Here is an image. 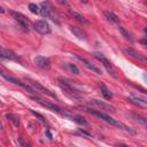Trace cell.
<instances>
[{
	"label": "cell",
	"instance_id": "8fae6325",
	"mask_svg": "<svg viewBox=\"0 0 147 147\" xmlns=\"http://www.w3.org/2000/svg\"><path fill=\"white\" fill-rule=\"evenodd\" d=\"M34 64L40 68V69H44V70H48L51 68V61L48 57L46 56H42V55H37L34 57Z\"/></svg>",
	"mask_w": 147,
	"mask_h": 147
},
{
	"label": "cell",
	"instance_id": "6da1fadb",
	"mask_svg": "<svg viewBox=\"0 0 147 147\" xmlns=\"http://www.w3.org/2000/svg\"><path fill=\"white\" fill-rule=\"evenodd\" d=\"M83 109H84L85 111H87V113L92 114L93 116H95V117H98V118H100V119L105 121L106 123H108V124H110V125H113V126H116V127H119V129L124 130L125 132H127V133H130V134H134V133H136V131H134V130H132L130 126L125 125L124 123H122V122H119V121H117V119L113 118L111 116H109V115H107V114H105V113H102V111L93 110V109H91V108H86V107H83Z\"/></svg>",
	"mask_w": 147,
	"mask_h": 147
},
{
	"label": "cell",
	"instance_id": "ffe728a7",
	"mask_svg": "<svg viewBox=\"0 0 147 147\" xmlns=\"http://www.w3.org/2000/svg\"><path fill=\"white\" fill-rule=\"evenodd\" d=\"M63 68H65L70 74H74V75H79V69L72 64V63H64L63 64Z\"/></svg>",
	"mask_w": 147,
	"mask_h": 147
},
{
	"label": "cell",
	"instance_id": "484cf974",
	"mask_svg": "<svg viewBox=\"0 0 147 147\" xmlns=\"http://www.w3.org/2000/svg\"><path fill=\"white\" fill-rule=\"evenodd\" d=\"M77 133H79V134H82V136H85V137H87V138H92V136H91L90 133H87V132H85V131H83V130H78Z\"/></svg>",
	"mask_w": 147,
	"mask_h": 147
},
{
	"label": "cell",
	"instance_id": "83f0119b",
	"mask_svg": "<svg viewBox=\"0 0 147 147\" xmlns=\"http://www.w3.org/2000/svg\"><path fill=\"white\" fill-rule=\"evenodd\" d=\"M139 42H140V44H141L142 46H146V40H145V39H142V40H140Z\"/></svg>",
	"mask_w": 147,
	"mask_h": 147
},
{
	"label": "cell",
	"instance_id": "44dd1931",
	"mask_svg": "<svg viewBox=\"0 0 147 147\" xmlns=\"http://www.w3.org/2000/svg\"><path fill=\"white\" fill-rule=\"evenodd\" d=\"M118 31L121 32V34H122L126 40H129L130 42H133V38H132V36H131V33H130L126 29H124L123 26H118Z\"/></svg>",
	"mask_w": 147,
	"mask_h": 147
},
{
	"label": "cell",
	"instance_id": "5bb4252c",
	"mask_svg": "<svg viewBox=\"0 0 147 147\" xmlns=\"http://www.w3.org/2000/svg\"><path fill=\"white\" fill-rule=\"evenodd\" d=\"M0 60H14V61H20V57H18L14 52L0 47Z\"/></svg>",
	"mask_w": 147,
	"mask_h": 147
},
{
	"label": "cell",
	"instance_id": "f1b7e54d",
	"mask_svg": "<svg viewBox=\"0 0 147 147\" xmlns=\"http://www.w3.org/2000/svg\"><path fill=\"white\" fill-rule=\"evenodd\" d=\"M3 72H6V70H5L3 68H1V67H0V76H1V75H2Z\"/></svg>",
	"mask_w": 147,
	"mask_h": 147
},
{
	"label": "cell",
	"instance_id": "cb8c5ba5",
	"mask_svg": "<svg viewBox=\"0 0 147 147\" xmlns=\"http://www.w3.org/2000/svg\"><path fill=\"white\" fill-rule=\"evenodd\" d=\"M30 111H31V113H32V114H33V115H34V116H36V117H37L41 123H44V124H47V123H48V122H47V119L45 118V116H42L41 114H39V113L34 111L33 109H30Z\"/></svg>",
	"mask_w": 147,
	"mask_h": 147
},
{
	"label": "cell",
	"instance_id": "5b68a950",
	"mask_svg": "<svg viewBox=\"0 0 147 147\" xmlns=\"http://www.w3.org/2000/svg\"><path fill=\"white\" fill-rule=\"evenodd\" d=\"M10 15H11V17L22 26V29L24 30V31H28L29 32V30H30V28H31V22H30V20L26 17V16H24L22 13H18V11H10Z\"/></svg>",
	"mask_w": 147,
	"mask_h": 147
},
{
	"label": "cell",
	"instance_id": "277c9868",
	"mask_svg": "<svg viewBox=\"0 0 147 147\" xmlns=\"http://www.w3.org/2000/svg\"><path fill=\"white\" fill-rule=\"evenodd\" d=\"M93 56L96 59V60H99L100 62H101V64L105 67V69L108 71V74L109 75H111L114 78H117V75H116V70L114 69V67H113V64H111V62L103 55V54H101V53H99V52H94L93 53Z\"/></svg>",
	"mask_w": 147,
	"mask_h": 147
},
{
	"label": "cell",
	"instance_id": "52a82bcc",
	"mask_svg": "<svg viewBox=\"0 0 147 147\" xmlns=\"http://www.w3.org/2000/svg\"><path fill=\"white\" fill-rule=\"evenodd\" d=\"M32 99H34V100H36L37 102H39L41 106L48 108L49 110H52V111H54V113H57V114H61V115H62V113H63V109H62L61 107H59L57 105H55V103H53V102H51V101H45V100H42L41 98H39L38 95H32Z\"/></svg>",
	"mask_w": 147,
	"mask_h": 147
},
{
	"label": "cell",
	"instance_id": "2e32d148",
	"mask_svg": "<svg viewBox=\"0 0 147 147\" xmlns=\"http://www.w3.org/2000/svg\"><path fill=\"white\" fill-rule=\"evenodd\" d=\"M69 29H70V31L74 33V36L75 37H77L78 39H80V40H86L87 39V36H86V33L80 29V28H78V26H69Z\"/></svg>",
	"mask_w": 147,
	"mask_h": 147
},
{
	"label": "cell",
	"instance_id": "7c38bea8",
	"mask_svg": "<svg viewBox=\"0 0 147 147\" xmlns=\"http://www.w3.org/2000/svg\"><path fill=\"white\" fill-rule=\"evenodd\" d=\"M62 116H65L68 118H70L71 121L76 122L77 124L79 125H83V126H88V122L83 117V116H79V115H75V114H71L69 111H63L62 113Z\"/></svg>",
	"mask_w": 147,
	"mask_h": 147
},
{
	"label": "cell",
	"instance_id": "f546056e",
	"mask_svg": "<svg viewBox=\"0 0 147 147\" xmlns=\"http://www.w3.org/2000/svg\"><path fill=\"white\" fill-rule=\"evenodd\" d=\"M3 13H5V9H3V8L0 6V14H3Z\"/></svg>",
	"mask_w": 147,
	"mask_h": 147
},
{
	"label": "cell",
	"instance_id": "9c48e42d",
	"mask_svg": "<svg viewBox=\"0 0 147 147\" xmlns=\"http://www.w3.org/2000/svg\"><path fill=\"white\" fill-rule=\"evenodd\" d=\"M34 30L37 32H39L40 34H48L51 33V25L48 24V22L44 21V20H39L34 23Z\"/></svg>",
	"mask_w": 147,
	"mask_h": 147
},
{
	"label": "cell",
	"instance_id": "9a60e30c",
	"mask_svg": "<svg viewBox=\"0 0 147 147\" xmlns=\"http://www.w3.org/2000/svg\"><path fill=\"white\" fill-rule=\"evenodd\" d=\"M127 100H129L130 102H132L133 105H136V106H138V107L142 108V109L147 108V100H146L145 98H140V96L130 95V96L127 98Z\"/></svg>",
	"mask_w": 147,
	"mask_h": 147
},
{
	"label": "cell",
	"instance_id": "7402d4cb",
	"mask_svg": "<svg viewBox=\"0 0 147 147\" xmlns=\"http://www.w3.org/2000/svg\"><path fill=\"white\" fill-rule=\"evenodd\" d=\"M130 116L134 119V121H137V122H139L140 124H142V125H146V123H147V121H146V118L144 117V116H141V115H138V114H130Z\"/></svg>",
	"mask_w": 147,
	"mask_h": 147
},
{
	"label": "cell",
	"instance_id": "d6986e66",
	"mask_svg": "<svg viewBox=\"0 0 147 147\" xmlns=\"http://www.w3.org/2000/svg\"><path fill=\"white\" fill-rule=\"evenodd\" d=\"M99 87H100V91H101V94L103 95L105 99L107 100H110L113 98V93L110 92V90L105 85V84H99Z\"/></svg>",
	"mask_w": 147,
	"mask_h": 147
},
{
	"label": "cell",
	"instance_id": "30bf717a",
	"mask_svg": "<svg viewBox=\"0 0 147 147\" xmlns=\"http://www.w3.org/2000/svg\"><path fill=\"white\" fill-rule=\"evenodd\" d=\"M123 52H124L127 56H130V57H133V59H136V60H138V61H141V62H144V63L147 62V59H146V56H145L144 54H141L140 52H138V51H136V49H133V48H131V47H125V48H123Z\"/></svg>",
	"mask_w": 147,
	"mask_h": 147
},
{
	"label": "cell",
	"instance_id": "ba28073f",
	"mask_svg": "<svg viewBox=\"0 0 147 147\" xmlns=\"http://www.w3.org/2000/svg\"><path fill=\"white\" fill-rule=\"evenodd\" d=\"M87 102L90 105H92V106H95V107L101 108L102 110H107V111H110V113H115L116 111V108L114 106H111L110 103H108L106 101H101L99 99H90Z\"/></svg>",
	"mask_w": 147,
	"mask_h": 147
},
{
	"label": "cell",
	"instance_id": "7a4b0ae2",
	"mask_svg": "<svg viewBox=\"0 0 147 147\" xmlns=\"http://www.w3.org/2000/svg\"><path fill=\"white\" fill-rule=\"evenodd\" d=\"M40 14H41V16L52 20L56 24H60L59 15H57V13L55 11V9L53 8V6L49 2H47V1L41 2V5H40Z\"/></svg>",
	"mask_w": 147,
	"mask_h": 147
},
{
	"label": "cell",
	"instance_id": "4316f807",
	"mask_svg": "<svg viewBox=\"0 0 147 147\" xmlns=\"http://www.w3.org/2000/svg\"><path fill=\"white\" fill-rule=\"evenodd\" d=\"M45 133H46V134H47V137H48V139H51V140H52V139H53V136H52V133H51V132H49V130H48V129H47V130H46V132H45Z\"/></svg>",
	"mask_w": 147,
	"mask_h": 147
},
{
	"label": "cell",
	"instance_id": "e0dca14e",
	"mask_svg": "<svg viewBox=\"0 0 147 147\" xmlns=\"http://www.w3.org/2000/svg\"><path fill=\"white\" fill-rule=\"evenodd\" d=\"M68 13H69V15H70L72 18H75L77 22L83 23V24H86V23H87V20H86L83 15H80L79 13H77V11H75V10H72V9H69Z\"/></svg>",
	"mask_w": 147,
	"mask_h": 147
},
{
	"label": "cell",
	"instance_id": "603a6c76",
	"mask_svg": "<svg viewBox=\"0 0 147 147\" xmlns=\"http://www.w3.org/2000/svg\"><path fill=\"white\" fill-rule=\"evenodd\" d=\"M28 8H29V10H30L32 14H36V15L40 14V8H39L37 5H34V3H29Z\"/></svg>",
	"mask_w": 147,
	"mask_h": 147
},
{
	"label": "cell",
	"instance_id": "8992f818",
	"mask_svg": "<svg viewBox=\"0 0 147 147\" xmlns=\"http://www.w3.org/2000/svg\"><path fill=\"white\" fill-rule=\"evenodd\" d=\"M26 82H28V84L31 85L37 92H40V93H42V94H45V95H48V96H51V98H53V99H56V95H55L54 93H52V91H49L48 88H46L45 86H42L39 82L33 80V79H31V78H26Z\"/></svg>",
	"mask_w": 147,
	"mask_h": 147
},
{
	"label": "cell",
	"instance_id": "4dcf8cb0",
	"mask_svg": "<svg viewBox=\"0 0 147 147\" xmlns=\"http://www.w3.org/2000/svg\"><path fill=\"white\" fill-rule=\"evenodd\" d=\"M82 1H83L84 3H87V0H82Z\"/></svg>",
	"mask_w": 147,
	"mask_h": 147
},
{
	"label": "cell",
	"instance_id": "ac0fdd59",
	"mask_svg": "<svg viewBox=\"0 0 147 147\" xmlns=\"http://www.w3.org/2000/svg\"><path fill=\"white\" fill-rule=\"evenodd\" d=\"M105 16H106V18L108 20V21H110L111 23H115V24H118L119 23V18H118V16L116 15V14H114L113 11H110V10H105Z\"/></svg>",
	"mask_w": 147,
	"mask_h": 147
},
{
	"label": "cell",
	"instance_id": "d4e9b609",
	"mask_svg": "<svg viewBox=\"0 0 147 147\" xmlns=\"http://www.w3.org/2000/svg\"><path fill=\"white\" fill-rule=\"evenodd\" d=\"M6 117H7L10 122H13L15 126H18V125H20V121H18L14 115H11V114H7V115H6Z\"/></svg>",
	"mask_w": 147,
	"mask_h": 147
},
{
	"label": "cell",
	"instance_id": "4fadbf2b",
	"mask_svg": "<svg viewBox=\"0 0 147 147\" xmlns=\"http://www.w3.org/2000/svg\"><path fill=\"white\" fill-rule=\"evenodd\" d=\"M74 55H75V57H76L77 60H79V61H80V62H82L86 68H88L90 70H92L93 72H95V74H98V75H100V74H101V70H100L98 67H95L92 62H90L87 59L82 57V56H80V55H78V54H74Z\"/></svg>",
	"mask_w": 147,
	"mask_h": 147
},
{
	"label": "cell",
	"instance_id": "3957f363",
	"mask_svg": "<svg viewBox=\"0 0 147 147\" xmlns=\"http://www.w3.org/2000/svg\"><path fill=\"white\" fill-rule=\"evenodd\" d=\"M59 86L61 87V90L63 92H65L70 98H74V99H82V95L72 87V85L69 83V80L67 78H63V77H60L59 78Z\"/></svg>",
	"mask_w": 147,
	"mask_h": 147
}]
</instances>
